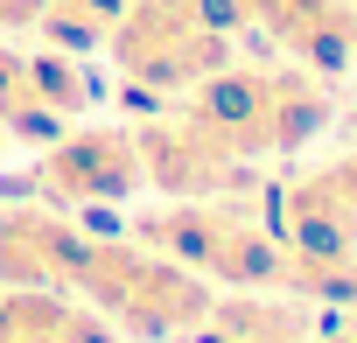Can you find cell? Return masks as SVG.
Wrapping results in <instances>:
<instances>
[{
    "label": "cell",
    "instance_id": "cell-1",
    "mask_svg": "<svg viewBox=\"0 0 357 343\" xmlns=\"http://www.w3.org/2000/svg\"><path fill=\"white\" fill-rule=\"evenodd\" d=\"M70 294L91 301L112 329H126V336H140V343L197 336L204 315H211V301H218L204 273L175 266L168 252H154V245H140V238H105V231H84Z\"/></svg>",
    "mask_w": 357,
    "mask_h": 343
},
{
    "label": "cell",
    "instance_id": "cell-2",
    "mask_svg": "<svg viewBox=\"0 0 357 343\" xmlns=\"http://www.w3.org/2000/svg\"><path fill=\"white\" fill-rule=\"evenodd\" d=\"M238 161H273V154H301L322 126H329V84L301 63H225L218 77H204L183 98Z\"/></svg>",
    "mask_w": 357,
    "mask_h": 343
},
{
    "label": "cell",
    "instance_id": "cell-3",
    "mask_svg": "<svg viewBox=\"0 0 357 343\" xmlns=\"http://www.w3.org/2000/svg\"><path fill=\"white\" fill-rule=\"evenodd\" d=\"M133 238L218 287L280 294V280H287V245L273 238V224H259L231 197H168L161 211L133 218Z\"/></svg>",
    "mask_w": 357,
    "mask_h": 343
},
{
    "label": "cell",
    "instance_id": "cell-4",
    "mask_svg": "<svg viewBox=\"0 0 357 343\" xmlns=\"http://www.w3.org/2000/svg\"><path fill=\"white\" fill-rule=\"evenodd\" d=\"M105 49H112V70L126 77V91L147 105L190 98L204 77H218L231 63V36L197 15V0H126Z\"/></svg>",
    "mask_w": 357,
    "mask_h": 343
},
{
    "label": "cell",
    "instance_id": "cell-5",
    "mask_svg": "<svg viewBox=\"0 0 357 343\" xmlns=\"http://www.w3.org/2000/svg\"><path fill=\"white\" fill-rule=\"evenodd\" d=\"M29 197L50 211H112L140 197V147L133 126H63L29 168Z\"/></svg>",
    "mask_w": 357,
    "mask_h": 343
},
{
    "label": "cell",
    "instance_id": "cell-6",
    "mask_svg": "<svg viewBox=\"0 0 357 343\" xmlns=\"http://www.w3.org/2000/svg\"><path fill=\"white\" fill-rule=\"evenodd\" d=\"M98 105V77L70 49H15L0 43V140L50 147L63 126H77Z\"/></svg>",
    "mask_w": 357,
    "mask_h": 343
},
{
    "label": "cell",
    "instance_id": "cell-7",
    "mask_svg": "<svg viewBox=\"0 0 357 343\" xmlns=\"http://www.w3.org/2000/svg\"><path fill=\"white\" fill-rule=\"evenodd\" d=\"M140 147V183H154L161 197H238L252 183V161H238L190 105L147 112L133 126Z\"/></svg>",
    "mask_w": 357,
    "mask_h": 343
},
{
    "label": "cell",
    "instance_id": "cell-8",
    "mask_svg": "<svg viewBox=\"0 0 357 343\" xmlns=\"http://www.w3.org/2000/svg\"><path fill=\"white\" fill-rule=\"evenodd\" d=\"M238 15L315 77L357 63V0H238Z\"/></svg>",
    "mask_w": 357,
    "mask_h": 343
},
{
    "label": "cell",
    "instance_id": "cell-9",
    "mask_svg": "<svg viewBox=\"0 0 357 343\" xmlns=\"http://www.w3.org/2000/svg\"><path fill=\"white\" fill-rule=\"evenodd\" d=\"M84 231L50 204H0V287H70Z\"/></svg>",
    "mask_w": 357,
    "mask_h": 343
},
{
    "label": "cell",
    "instance_id": "cell-10",
    "mask_svg": "<svg viewBox=\"0 0 357 343\" xmlns=\"http://www.w3.org/2000/svg\"><path fill=\"white\" fill-rule=\"evenodd\" d=\"M0 343H112V322L70 287H0Z\"/></svg>",
    "mask_w": 357,
    "mask_h": 343
},
{
    "label": "cell",
    "instance_id": "cell-11",
    "mask_svg": "<svg viewBox=\"0 0 357 343\" xmlns=\"http://www.w3.org/2000/svg\"><path fill=\"white\" fill-rule=\"evenodd\" d=\"M119 8H126V0H43V8H36V36H43L50 49L84 56V49H105Z\"/></svg>",
    "mask_w": 357,
    "mask_h": 343
},
{
    "label": "cell",
    "instance_id": "cell-12",
    "mask_svg": "<svg viewBox=\"0 0 357 343\" xmlns=\"http://www.w3.org/2000/svg\"><path fill=\"white\" fill-rule=\"evenodd\" d=\"M315 176H322V183H329V190H336V197L357 211V154H336V161H322Z\"/></svg>",
    "mask_w": 357,
    "mask_h": 343
},
{
    "label": "cell",
    "instance_id": "cell-13",
    "mask_svg": "<svg viewBox=\"0 0 357 343\" xmlns=\"http://www.w3.org/2000/svg\"><path fill=\"white\" fill-rule=\"evenodd\" d=\"M36 8H43V0H0V36H22V29H36Z\"/></svg>",
    "mask_w": 357,
    "mask_h": 343
},
{
    "label": "cell",
    "instance_id": "cell-14",
    "mask_svg": "<svg viewBox=\"0 0 357 343\" xmlns=\"http://www.w3.org/2000/svg\"><path fill=\"white\" fill-rule=\"evenodd\" d=\"M343 308H350V315H357V273H350V294H343Z\"/></svg>",
    "mask_w": 357,
    "mask_h": 343
},
{
    "label": "cell",
    "instance_id": "cell-15",
    "mask_svg": "<svg viewBox=\"0 0 357 343\" xmlns=\"http://www.w3.org/2000/svg\"><path fill=\"white\" fill-rule=\"evenodd\" d=\"M280 343H308V336H280Z\"/></svg>",
    "mask_w": 357,
    "mask_h": 343
}]
</instances>
